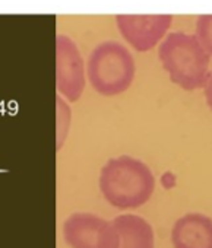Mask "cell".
Instances as JSON below:
<instances>
[{
    "instance_id": "cell-8",
    "label": "cell",
    "mask_w": 212,
    "mask_h": 248,
    "mask_svg": "<svg viewBox=\"0 0 212 248\" xmlns=\"http://www.w3.org/2000/svg\"><path fill=\"white\" fill-rule=\"evenodd\" d=\"M113 223L120 239L119 248H154V231L144 217L120 215Z\"/></svg>"
},
{
    "instance_id": "cell-1",
    "label": "cell",
    "mask_w": 212,
    "mask_h": 248,
    "mask_svg": "<svg viewBox=\"0 0 212 248\" xmlns=\"http://www.w3.org/2000/svg\"><path fill=\"white\" fill-rule=\"evenodd\" d=\"M155 188L152 171L142 161L128 155L113 158L101 168L99 190L105 202L128 210L151 200Z\"/></svg>"
},
{
    "instance_id": "cell-2",
    "label": "cell",
    "mask_w": 212,
    "mask_h": 248,
    "mask_svg": "<svg viewBox=\"0 0 212 248\" xmlns=\"http://www.w3.org/2000/svg\"><path fill=\"white\" fill-rule=\"evenodd\" d=\"M163 67L173 83L184 91L205 88L208 80L209 54L196 35L184 32L170 34L158 48Z\"/></svg>"
},
{
    "instance_id": "cell-7",
    "label": "cell",
    "mask_w": 212,
    "mask_h": 248,
    "mask_svg": "<svg viewBox=\"0 0 212 248\" xmlns=\"http://www.w3.org/2000/svg\"><path fill=\"white\" fill-rule=\"evenodd\" d=\"M174 248H212V219L202 213H187L171 229Z\"/></svg>"
},
{
    "instance_id": "cell-5",
    "label": "cell",
    "mask_w": 212,
    "mask_h": 248,
    "mask_svg": "<svg viewBox=\"0 0 212 248\" xmlns=\"http://www.w3.org/2000/svg\"><path fill=\"white\" fill-rule=\"evenodd\" d=\"M170 15H120L117 24L125 40L138 51H148L167 32Z\"/></svg>"
},
{
    "instance_id": "cell-6",
    "label": "cell",
    "mask_w": 212,
    "mask_h": 248,
    "mask_svg": "<svg viewBox=\"0 0 212 248\" xmlns=\"http://www.w3.org/2000/svg\"><path fill=\"white\" fill-rule=\"evenodd\" d=\"M83 88L82 59L73 43L62 37L57 44V89L66 99L75 102L81 98Z\"/></svg>"
},
{
    "instance_id": "cell-10",
    "label": "cell",
    "mask_w": 212,
    "mask_h": 248,
    "mask_svg": "<svg viewBox=\"0 0 212 248\" xmlns=\"http://www.w3.org/2000/svg\"><path fill=\"white\" fill-rule=\"evenodd\" d=\"M57 105H59V124H57V129H59L57 130V142H59V145H57V148H60L65 138H66V133H67V130H66L67 126L66 124L63 126V121H66V123L70 121V109L67 108V105L60 98H57Z\"/></svg>"
},
{
    "instance_id": "cell-9",
    "label": "cell",
    "mask_w": 212,
    "mask_h": 248,
    "mask_svg": "<svg viewBox=\"0 0 212 248\" xmlns=\"http://www.w3.org/2000/svg\"><path fill=\"white\" fill-rule=\"evenodd\" d=\"M196 34L206 53L212 56V15L199 16L196 22Z\"/></svg>"
},
{
    "instance_id": "cell-4",
    "label": "cell",
    "mask_w": 212,
    "mask_h": 248,
    "mask_svg": "<svg viewBox=\"0 0 212 248\" xmlns=\"http://www.w3.org/2000/svg\"><path fill=\"white\" fill-rule=\"evenodd\" d=\"M70 248H119L120 239L113 222L92 213H73L63 225Z\"/></svg>"
},
{
    "instance_id": "cell-11",
    "label": "cell",
    "mask_w": 212,
    "mask_h": 248,
    "mask_svg": "<svg viewBox=\"0 0 212 248\" xmlns=\"http://www.w3.org/2000/svg\"><path fill=\"white\" fill-rule=\"evenodd\" d=\"M205 98H206V104L208 107L212 109V72L208 76V80L205 83Z\"/></svg>"
},
{
    "instance_id": "cell-3",
    "label": "cell",
    "mask_w": 212,
    "mask_h": 248,
    "mask_svg": "<svg viewBox=\"0 0 212 248\" xmlns=\"http://www.w3.org/2000/svg\"><path fill=\"white\" fill-rule=\"evenodd\" d=\"M88 78L98 93L104 96L119 95L128 91L133 82V57L117 43L101 44L89 57Z\"/></svg>"
}]
</instances>
